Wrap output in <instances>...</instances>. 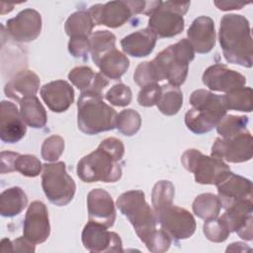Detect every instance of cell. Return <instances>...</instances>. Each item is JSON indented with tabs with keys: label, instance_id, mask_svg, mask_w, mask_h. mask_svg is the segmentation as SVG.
<instances>
[{
	"label": "cell",
	"instance_id": "42",
	"mask_svg": "<svg viewBox=\"0 0 253 253\" xmlns=\"http://www.w3.org/2000/svg\"><path fill=\"white\" fill-rule=\"evenodd\" d=\"M105 98L109 103L114 106L126 107L131 102L132 94L128 86L123 83H118L108 90Z\"/></svg>",
	"mask_w": 253,
	"mask_h": 253
},
{
	"label": "cell",
	"instance_id": "38",
	"mask_svg": "<svg viewBox=\"0 0 253 253\" xmlns=\"http://www.w3.org/2000/svg\"><path fill=\"white\" fill-rule=\"evenodd\" d=\"M96 73L88 66H77L68 73L69 81L81 92L87 91L93 84Z\"/></svg>",
	"mask_w": 253,
	"mask_h": 253
},
{
	"label": "cell",
	"instance_id": "27",
	"mask_svg": "<svg viewBox=\"0 0 253 253\" xmlns=\"http://www.w3.org/2000/svg\"><path fill=\"white\" fill-rule=\"evenodd\" d=\"M20 112L26 125L34 128H42L47 122L45 109L37 96L23 99L20 102Z\"/></svg>",
	"mask_w": 253,
	"mask_h": 253
},
{
	"label": "cell",
	"instance_id": "34",
	"mask_svg": "<svg viewBox=\"0 0 253 253\" xmlns=\"http://www.w3.org/2000/svg\"><path fill=\"white\" fill-rule=\"evenodd\" d=\"M141 126L140 115L132 109L123 110L117 116L116 127L118 130L126 136L135 134Z\"/></svg>",
	"mask_w": 253,
	"mask_h": 253
},
{
	"label": "cell",
	"instance_id": "30",
	"mask_svg": "<svg viewBox=\"0 0 253 253\" xmlns=\"http://www.w3.org/2000/svg\"><path fill=\"white\" fill-rule=\"evenodd\" d=\"M192 208L198 217L207 220L218 216L221 204L217 196L211 193H204L196 197Z\"/></svg>",
	"mask_w": 253,
	"mask_h": 253
},
{
	"label": "cell",
	"instance_id": "46",
	"mask_svg": "<svg viewBox=\"0 0 253 253\" xmlns=\"http://www.w3.org/2000/svg\"><path fill=\"white\" fill-rule=\"evenodd\" d=\"M13 252H35V244L26 237H18L12 241Z\"/></svg>",
	"mask_w": 253,
	"mask_h": 253
},
{
	"label": "cell",
	"instance_id": "32",
	"mask_svg": "<svg viewBox=\"0 0 253 253\" xmlns=\"http://www.w3.org/2000/svg\"><path fill=\"white\" fill-rule=\"evenodd\" d=\"M90 45L92 60L96 63L103 54L116 48V36L106 30L97 31L90 37Z\"/></svg>",
	"mask_w": 253,
	"mask_h": 253
},
{
	"label": "cell",
	"instance_id": "37",
	"mask_svg": "<svg viewBox=\"0 0 253 253\" xmlns=\"http://www.w3.org/2000/svg\"><path fill=\"white\" fill-rule=\"evenodd\" d=\"M42 169L41 161L32 154H19L14 163V170L26 177H37Z\"/></svg>",
	"mask_w": 253,
	"mask_h": 253
},
{
	"label": "cell",
	"instance_id": "40",
	"mask_svg": "<svg viewBox=\"0 0 253 253\" xmlns=\"http://www.w3.org/2000/svg\"><path fill=\"white\" fill-rule=\"evenodd\" d=\"M64 151V139L60 135H50L42 144V157L45 161H56Z\"/></svg>",
	"mask_w": 253,
	"mask_h": 253
},
{
	"label": "cell",
	"instance_id": "31",
	"mask_svg": "<svg viewBox=\"0 0 253 253\" xmlns=\"http://www.w3.org/2000/svg\"><path fill=\"white\" fill-rule=\"evenodd\" d=\"M226 110L250 113L252 111V89L240 87L222 96Z\"/></svg>",
	"mask_w": 253,
	"mask_h": 253
},
{
	"label": "cell",
	"instance_id": "36",
	"mask_svg": "<svg viewBox=\"0 0 253 253\" xmlns=\"http://www.w3.org/2000/svg\"><path fill=\"white\" fill-rule=\"evenodd\" d=\"M205 236L211 242L219 243L227 239L229 230L220 217H213L207 219L203 226Z\"/></svg>",
	"mask_w": 253,
	"mask_h": 253
},
{
	"label": "cell",
	"instance_id": "13",
	"mask_svg": "<svg viewBox=\"0 0 253 253\" xmlns=\"http://www.w3.org/2000/svg\"><path fill=\"white\" fill-rule=\"evenodd\" d=\"M7 34L15 42H30L42 32V16L31 8L24 9L15 18L6 22Z\"/></svg>",
	"mask_w": 253,
	"mask_h": 253
},
{
	"label": "cell",
	"instance_id": "6",
	"mask_svg": "<svg viewBox=\"0 0 253 253\" xmlns=\"http://www.w3.org/2000/svg\"><path fill=\"white\" fill-rule=\"evenodd\" d=\"M117 207L131 223L142 242L157 228L156 214L146 203L142 191L130 190L123 193L117 200Z\"/></svg>",
	"mask_w": 253,
	"mask_h": 253
},
{
	"label": "cell",
	"instance_id": "18",
	"mask_svg": "<svg viewBox=\"0 0 253 253\" xmlns=\"http://www.w3.org/2000/svg\"><path fill=\"white\" fill-rule=\"evenodd\" d=\"M27 131L21 112L10 101H2L0 105V138L6 143L21 140Z\"/></svg>",
	"mask_w": 253,
	"mask_h": 253
},
{
	"label": "cell",
	"instance_id": "20",
	"mask_svg": "<svg viewBox=\"0 0 253 253\" xmlns=\"http://www.w3.org/2000/svg\"><path fill=\"white\" fill-rule=\"evenodd\" d=\"M89 220L101 223L106 227L114 225L116 220L115 204L111 195L103 189H93L87 196Z\"/></svg>",
	"mask_w": 253,
	"mask_h": 253
},
{
	"label": "cell",
	"instance_id": "43",
	"mask_svg": "<svg viewBox=\"0 0 253 253\" xmlns=\"http://www.w3.org/2000/svg\"><path fill=\"white\" fill-rule=\"evenodd\" d=\"M90 38L77 36L71 37L68 42V51L69 53L75 57L83 60L88 59V55L90 53Z\"/></svg>",
	"mask_w": 253,
	"mask_h": 253
},
{
	"label": "cell",
	"instance_id": "45",
	"mask_svg": "<svg viewBox=\"0 0 253 253\" xmlns=\"http://www.w3.org/2000/svg\"><path fill=\"white\" fill-rule=\"evenodd\" d=\"M19 153L12 151H2L1 152V173H10L14 170V163Z\"/></svg>",
	"mask_w": 253,
	"mask_h": 253
},
{
	"label": "cell",
	"instance_id": "41",
	"mask_svg": "<svg viewBox=\"0 0 253 253\" xmlns=\"http://www.w3.org/2000/svg\"><path fill=\"white\" fill-rule=\"evenodd\" d=\"M172 238L162 228H156L143 242L147 249L153 253L166 252L171 245Z\"/></svg>",
	"mask_w": 253,
	"mask_h": 253
},
{
	"label": "cell",
	"instance_id": "39",
	"mask_svg": "<svg viewBox=\"0 0 253 253\" xmlns=\"http://www.w3.org/2000/svg\"><path fill=\"white\" fill-rule=\"evenodd\" d=\"M133 80L141 88L160 81L152 61L140 62L133 73Z\"/></svg>",
	"mask_w": 253,
	"mask_h": 253
},
{
	"label": "cell",
	"instance_id": "26",
	"mask_svg": "<svg viewBox=\"0 0 253 253\" xmlns=\"http://www.w3.org/2000/svg\"><path fill=\"white\" fill-rule=\"evenodd\" d=\"M28 205V198L23 189L12 187L1 193L0 213L5 217H13L21 213Z\"/></svg>",
	"mask_w": 253,
	"mask_h": 253
},
{
	"label": "cell",
	"instance_id": "16",
	"mask_svg": "<svg viewBox=\"0 0 253 253\" xmlns=\"http://www.w3.org/2000/svg\"><path fill=\"white\" fill-rule=\"evenodd\" d=\"M203 83L211 90L228 93L246 83V78L241 73L229 69L226 65L216 63L208 67L203 74Z\"/></svg>",
	"mask_w": 253,
	"mask_h": 253
},
{
	"label": "cell",
	"instance_id": "8",
	"mask_svg": "<svg viewBox=\"0 0 253 253\" xmlns=\"http://www.w3.org/2000/svg\"><path fill=\"white\" fill-rule=\"evenodd\" d=\"M186 170L195 175V180L203 185H217L230 172L229 166L221 159L204 155L198 149H188L181 156Z\"/></svg>",
	"mask_w": 253,
	"mask_h": 253
},
{
	"label": "cell",
	"instance_id": "3",
	"mask_svg": "<svg viewBox=\"0 0 253 253\" xmlns=\"http://www.w3.org/2000/svg\"><path fill=\"white\" fill-rule=\"evenodd\" d=\"M190 104L192 108L185 115V124L196 134L211 131L226 114L222 96L206 89L194 91L190 96Z\"/></svg>",
	"mask_w": 253,
	"mask_h": 253
},
{
	"label": "cell",
	"instance_id": "7",
	"mask_svg": "<svg viewBox=\"0 0 253 253\" xmlns=\"http://www.w3.org/2000/svg\"><path fill=\"white\" fill-rule=\"evenodd\" d=\"M42 187L48 201L57 207L68 205L76 190V185L67 174L65 163L62 161L42 165Z\"/></svg>",
	"mask_w": 253,
	"mask_h": 253
},
{
	"label": "cell",
	"instance_id": "33",
	"mask_svg": "<svg viewBox=\"0 0 253 253\" xmlns=\"http://www.w3.org/2000/svg\"><path fill=\"white\" fill-rule=\"evenodd\" d=\"M174 195L175 188L170 181H158L154 185L151 193V204L153 206V211H157L158 210L173 204Z\"/></svg>",
	"mask_w": 253,
	"mask_h": 253
},
{
	"label": "cell",
	"instance_id": "9",
	"mask_svg": "<svg viewBox=\"0 0 253 253\" xmlns=\"http://www.w3.org/2000/svg\"><path fill=\"white\" fill-rule=\"evenodd\" d=\"M191 2L165 1L154 11L148 20V29L158 38H173L185 26L183 16L188 12Z\"/></svg>",
	"mask_w": 253,
	"mask_h": 253
},
{
	"label": "cell",
	"instance_id": "28",
	"mask_svg": "<svg viewBox=\"0 0 253 253\" xmlns=\"http://www.w3.org/2000/svg\"><path fill=\"white\" fill-rule=\"evenodd\" d=\"M182 105L183 93L178 86L169 83L161 86V94L156 106L163 115H176L180 111Z\"/></svg>",
	"mask_w": 253,
	"mask_h": 253
},
{
	"label": "cell",
	"instance_id": "1",
	"mask_svg": "<svg viewBox=\"0 0 253 253\" xmlns=\"http://www.w3.org/2000/svg\"><path fill=\"white\" fill-rule=\"evenodd\" d=\"M218 40L225 60L250 68L253 63L249 21L242 15L227 14L220 20Z\"/></svg>",
	"mask_w": 253,
	"mask_h": 253
},
{
	"label": "cell",
	"instance_id": "24",
	"mask_svg": "<svg viewBox=\"0 0 253 253\" xmlns=\"http://www.w3.org/2000/svg\"><path fill=\"white\" fill-rule=\"evenodd\" d=\"M157 36L148 28L139 30L126 36L121 41V46L125 53L133 57L149 55L155 47Z\"/></svg>",
	"mask_w": 253,
	"mask_h": 253
},
{
	"label": "cell",
	"instance_id": "14",
	"mask_svg": "<svg viewBox=\"0 0 253 253\" xmlns=\"http://www.w3.org/2000/svg\"><path fill=\"white\" fill-rule=\"evenodd\" d=\"M50 234L48 212L45 205L40 201H34L28 208L24 224L23 236L34 244L43 243Z\"/></svg>",
	"mask_w": 253,
	"mask_h": 253
},
{
	"label": "cell",
	"instance_id": "47",
	"mask_svg": "<svg viewBox=\"0 0 253 253\" xmlns=\"http://www.w3.org/2000/svg\"><path fill=\"white\" fill-rule=\"evenodd\" d=\"M249 3L243 2H234V1H214V5L217 9L221 11H230V10H239Z\"/></svg>",
	"mask_w": 253,
	"mask_h": 253
},
{
	"label": "cell",
	"instance_id": "29",
	"mask_svg": "<svg viewBox=\"0 0 253 253\" xmlns=\"http://www.w3.org/2000/svg\"><path fill=\"white\" fill-rule=\"evenodd\" d=\"M95 24L88 11L81 10L71 14L65 22L64 30L67 36L90 37Z\"/></svg>",
	"mask_w": 253,
	"mask_h": 253
},
{
	"label": "cell",
	"instance_id": "5",
	"mask_svg": "<svg viewBox=\"0 0 253 253\" xmlns=\"http://www.w3.org/2000/svg\"><path fill=\"white\" fill-rule=\"evenodd\" d=\"M195 57V50L187 39L161 50L151 61L159 80L167 79L174 86L182 85L188 75L189 63Z\"/></svg>",
	"mask_w": 253,
	"mask_h": 253
},
{
	"label": "cell",
	"instance_id": "2",
	"mask_svg": "<svg viewBox=\"0 0 253 253\" xmlns=\"http://www.w3.org/2000/svg\"><path fill=\"white\" fill-rule=\"evenodd\" d=\"M123 157V152L102 141L96 150L79 160L76 168L77 176L86 183L117 182L122 177V167L119 162Z\"/></svg>",
	"mask_w": 253,
	"mask_h": 253
},
{
	"label": "cell",
	"instance_id": "10",
	"mask_svg": "<svg viewBox=\"0 0 253 253\" xmlns=\"http://www.w3.org/2000/svg\"><path fill=\"white\" fill-rule=\"evenodd\" d=\"M154 212L161 228L174 240L187 239L196 230V220L186 209L171 204Z\"/></svg>",
	"mask_w": 253,
	"mask_h": 253
},
{
	"label": "cell",
	"instance_id": "44",
	"mask_svg": "<svg viewBox=\"0 0 253 253\" xmlns=\"http://www.w3.org/2000/svg\"><path fill=\"white\" fill-rule=\"evenodd\" d=\"M161 94V86L157 83L142 87L137 95V103L141 107H152L157 104Z\"/></svg>",
	"mask_w": 253,
	"mask_h": 253
},
{
	"label": "cell",
	"instance_id": "15",
	"mask_svg": "<svg viewBox=\"0 0 253 253\" xmlns=\"http://www.w3.org/2000/svg\"><path fill=\"white\" fill-rule=\"evenodd\" d=\"M252 211L251 200L237 202L227 209L220 216L229 232H236L244 240H252Z\"/></svg>",
	"mask_w": 253,
	"mask_h": 253
},
{
	"label": "cell",
	"instance_id": "4",
	"mask_svg": "<svg viewBox=\"0 0 253 253\" xmlns=\"http://www.w3.org/2000/svg\"><path fill=\"white\" fill-rule=\"evenodd\" d=\"M78 128L92 135L116 127L117 112L103 101V96L84 91L77 102Z\"/></svg>",
	"mask_w": 253,
	"mask_h": 253
},
{
	"label": "cell",
	"instance_id": "35",
	"mask_svg": "<svg viewBox=\"0 0 253 253\" xmlns=\"http://www.w3.org/2000/svg\"><path fill=\"white\" fill-rule=\"evenodd\" d=\"M248 117L225 115L216 125V130L222 138L231 137L246 129Z\"/></svg>",
	"mask_w": 253,
	"mask_h": 253
},
{
	"label": "cell",
	"instance_id": "25",
	"mask_svg": "<svg viewBox=\"0 0 253 253\" xmlns=\"http://www.w3.org/2000/svg\"><path fill=\"white\" fill-rule=\"evenodd\" d=\"M95 64L105 77L116 80L126 73L129 66V60L120 50L113 48L103 54Z\"/></svg>",
	"mask_w": 253,
	"mask_h": 253
},
{
	"label": "cell",
	"instance_id": "21",
	"mask_svg": "<svg viewBox=\"0 0 253 253\" xmlns=\"http://www.w3.org/2000/svg\"><path fill=\"white\" fill-rule=\"evenodd\" d=\"M41 97L50 111L62 113L73 103L74 90L68 82L55 80L44 84L41 88Z\"/></svg>",
	"mask_w": 253,
	"mask_h": 253
},
{
	"label": "cell",
	"instance_id": "48",
	"mask_svg": "<svg viewBox=\"0 0 253 253\" xmlns=\"http://www.w3.org/2000/svg\"><path fill=\"white\" fill-rule=\"evenodd\" d=\"M0 252L7 253V252H13L12 248V241L8 238H3L0 243Z\"/></svg>",
	"mask_w": 253,
	"mask_h": 253
},
{
	"label": "cell",
	"instance_id": "17",
	"mask_svg": "<svg viewBox=\"0 0 253 253\" xmlns=\"http://www.w3.org/2000/svg\"><path fill=\"white\" fill-rule=\"evenodd\" d=\"M95 26L119 28L126 24L133 15L127 1H111L105 4H95L88 10Z\"/></svg>",
	"mask_w": 253,
	"mask_h": 253
},
{
	"label": "cell",
	"instance_id": "12",
	"mask_svg": "<svg viewBox=\"0 0 253 253\" xmlns=\"http://www.w3.org/2000/svg\"><path fill=\"white\" fill-rule=\"evenodd\" d=\"M107 228L101 223L89 220L81 234L85 249L90 252H123L120 235Z\"/></svg>",
	"mask_w": 253,
	"mask_h": 253
},
{
	"label": "cell",
	"instance_id": "11",
	"mask_svg": "<svg viewBox=\"0 0 253 253\" xmlns=\"http://www.w3.org/2000/svg\"><path fill=\"white\" fill-rule=\"evenodd\" d=\"M211 156L230 163L249 161L252 158V135L245 129L231 137L215 138Z\"/></svg>",
	"mask_w": 253,
	"mask_h": 253
},
{
	"label": "cell",
	"instance_id": "19",
	"mask_svg": "<svg viewBox=\"0 0 253 253\" xmlns=\"http://www.w3.org/2000/svg\"><path fill=\"white\" fill-rule=\"evenodd\" d=\"M216 187L217 197L224 210L237 202L252 199L251 181L231 171Z\"/></svg>",
	"mask_w": 253,
	"mask_h": 253
},
{
	"label": "cell",
	"instance_id": "22",
	"mask_svg": "<svg viewBox=\"0 0 253 253\" xmlns=\"http://www.w3.org/2000/svg\"><path fill=\"white\" fill-rule=\"evenodd\" d=\"M188 41L198 53L210 52L215 44L214 23L208 16H200L194 20L187 32Z\"/></svg>",
	"mask_w": 253,
	"mask_h": 253
},
{
	"label": "cell",
	"instance_id": "23",
	"mask_svg": "<svg viewBox=\"0 0 253 253\" xmlns=\"http://www.w3.org/2000/svg\"><path fill=\"white\" fill-rule=\"evenodd\" d=\"M40 84L41 80L34 71L23 69L6 83L4 92L8 98L21 102L25 98L36 96Z\"/></svg>",
	"mask_w": 253,
	"mask_h": 253
}]
</instances>
